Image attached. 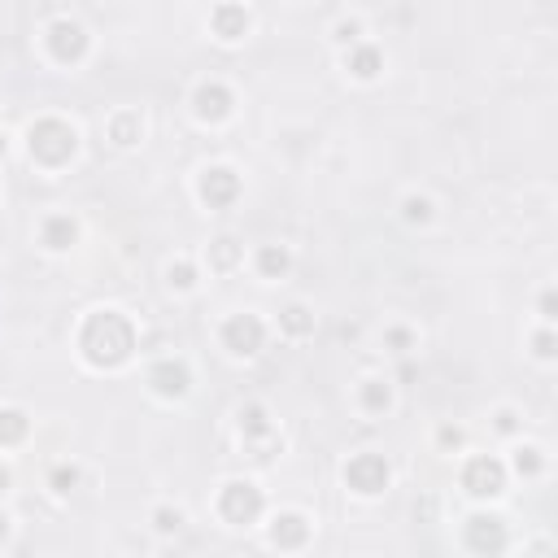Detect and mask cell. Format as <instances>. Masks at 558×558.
Returning <instances> with one entry per match:
<instances>
[{
  "mask_svg": "<svg viewBox=\"0 0 558 558\" xmlns=\"http://www.w3.org/2000/svg\"><path fill=\"white\" fill-rule=\"evenodd\" d=\"M471 485H475V493H493L497 489V467H493V462H475V467H471Z\"/></svg>",
  "mask_w": 558,
  "mask_h": 558,
  "instance_id": "obj_1",
  "label": "cell"
}]
</instances>
